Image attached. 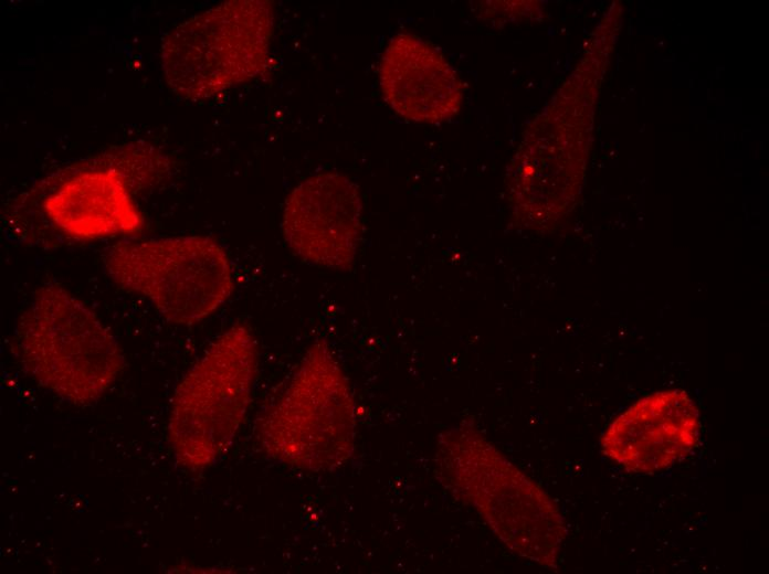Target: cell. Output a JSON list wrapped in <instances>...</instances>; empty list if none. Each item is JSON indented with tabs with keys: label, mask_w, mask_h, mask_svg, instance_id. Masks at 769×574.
<instances>
[{
	"label": "cell",
	"mask_w": 769,
	"mask_h": 574,
	"mask_svg": "<svg viewBox=\"0 0 769 574\" xmlns=\"http://www.w3.org/2000/svg\"><path fill=\"white\" fill-rule=\"evenodd\" d=\"M273 28V4L266 0H230L186 20L161 43L168 86L185 99L200 100L263 74Z\"/></svg>",
	"instance_id": "5b68a950"
},
{
	"label": "cell",
	"mask_w": 769,
	"mask_h": 574,
	"mask_svg": "<svg viewBox=\"0 0 769 574\" xmlns=\"http://www.w3.org/2000/svg\"><path fill=\"white\" fill-rule=\"evenodd\" d=\"M104 267L114 283L144 296L175 325L203 320L234 289L229 255L209 236L124 241L105 252Z\"/></svg>",
	"instance_id": "8992f818"
},
{
	"label": "cell",
	"mask_w": 769,
	"mask_h": 574,
	"mask_svg": "<svg viewBox=\"0 0 769 574\" xmlns=\"http://www.w3.org/2000/svg\"><path fill=\"white\" fill-rule=\"evenodd\" d=\"M698 411L685 391L646 395L613 419L601 437L603 453L636 474L661 471L697 442Z\"/></svg>",
	"instance_id": "ba28073f"
},
{
	"label": "cell",
	"mask_w": 769,
	"mask_h": 574,
	"mask_svg": "<svg viewBox=\"0 0 769 574\" xmlns=\"http://www.w3.org/2000/svg\"><path fill=\"white\" fill-rule=\"evenodd\" d=\"M355 401L328 346L312 344L289 383L257 421V436L273 459L305 470H328L351 456Z\"/></svg>",
	"instance_id": "277c9868"
},
{
	"label": "cell",
	"mask_w": 769,
	"mask_h": 574,
	"mask_svg": "<svg viewBox=\"0 0 769 574\" xmlns=\"http://www.w3.org/2000/svg\"><path fill=\"white\" fill-rule=\"evenodd\" d=\"M361 198L348 177L312 176L288 194L282 231L287 246L304 262L346 270L355 262L361 234Z\"/></svg>",
	"instance_id": "52a82bcc"
},
{
	"label": "cell",
	"mask_w": 769,
	"mask_h": 574,
	"mask_svg": "<svg viewBox=\"0 0 769 574\" xmlns=\"http://www.w3.org/2000/svg\"><path fill=\"white\" fill-rule=\"evenodd\" d=\"M43 210L61 231L80 238L136 233L144 224L127 181L115 168L77 172L44 199Z\"/></svg>",
	"instance_id": "30bf717a"
},
{
	"label": "cell",
	"mask_w": 769,
	"mask_h": 574,
	"mask_svg": "<svg viewBox=\"0 0 769 574\" xmlns=\"http://www.w3.org/2000/svg\"><path fill=\"white\" fill-rule=\"evenodd\" d=\"M13 343L28 373L73 404L96 402L125 365L112 332L57 281L34 291L17 322Z\"/></svg>",
	"instance_id": "7a4b0ae2"
},
{
	"label": "cell",
	"mask_w": 769,
	"mask_h": 574,
	"mask_svg": "<svg viewBox=\"0 0 769 574\" xmlns=\"http://www.w3.org/2000/svg\"><path fill=\"white\" fill-rule=\"evenodd\" d=\"M440 470L451 487L515 554L555 566L566 536L551 498L477 429L447 428L439 437Z\"/></svg>",
	"instance_id": "6da1fadb"
},
{
	"label": "cell",
	"mask_w": 769,
	"mask_h": 574,
	"mask_svg": "<svg viewBox=\"0 0 769 574\" xmlns=\"http://www.w3.org/2000/svg\"><path fill=\"white\" fill-rule=\"evenodd\" d=\"M257 366L251 329L235 322L218 336L178 383L168 438L177 463L191 471L217 463L246 414Z\"/></svg>",
	"instance_id": "3957f363"
},
{
	"label": "cell",
	"mask_w": 769,
	"mask_h": 574,
	"mask_svg": "<svg viewBox=\"0 0 769 574\" xmlns=\"http://www.w3.org/2000/svg\"><path fill=\"white\" fill-rule=\"evenodd\" d=\"M379 82L388 105L405 119L434 124L454 116L461 82L444 56L417 35L400 33L386 46Z\"/></svg>",
	"instance_id": "9c48e42d"
}]
</instances>
